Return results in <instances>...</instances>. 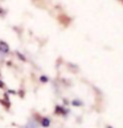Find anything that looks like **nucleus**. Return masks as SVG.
<instances>
[{
	"label": "nucleus",
	"instance_id": "obj_1",
	"mask_svg": "<svg viewBox=\"0 0 123 128\" xmlns=\"http://www.w3.org/2000/svg\"><path fill=\"white\" fill-rule=\"evenodd\" d=\"M57 115H62V116H66L69 114V110H66L65 107L62 106H56V111H54Z\"/></svg>",
	"mask_w": 123,
	"mask_h": 128
},
{
	"label": "nucleus",
	"instance_id": "obj_2",
	"mask_svg": "<svg viewBox=\"0 0 123 128\" xmlns=\"http://www.w3.org/2000/svg\"><path fill=\"white\" fill-rule=\"evenodd\" d=\"M40 123H41V127L46 128V127H49V126H50V119H49V118H41Z\"/></svg>",
	"mask_w": 123,
	"mask_h": 128
},
{
	"label": "nucleus",
	"instance_id": "obj_3",
	"mask_svg": "<svg viewBox=\"0 0 123 128\" xmlns=\"http://www.w3.org/2000/svg\"><path fill=\"white\" fill-rule=\"evenodd\" d=\"M72 104H73V106H75V107H81V106H83V103H82L81 100H73Z\"/></svg>",
	"mask_w": 123,
	"mask_h": 128
},
{
	"label": "nucleus",
	"instance_id": "obj_4",
	"mask_svg": "<svg viewBox=\"0 0 123 128\" xmlns=\"http://www.w3.org/2000/svg\"><path fill=\"white\" fill-rule=\"evenodd\" d=\"M106 128H114V127H111V126H106Z\"/></svg>",
	"mask_w": 123,
	"mask_h": 128
},
{
	"label": "nucleus",
	"instance_id": "obj_5",
	"mask_svg": "<svg viewBox=\"0 0 123 128\" xmlns=\"http://www.w3.org/2000/svg\"><path fill=\"white\" fill-rule=\"evenodd\" d=\"M122 3H123V0H122Z\"/></svg>",
	"mask_w": 123,
	"mask_h": 128
}]
</instances>
